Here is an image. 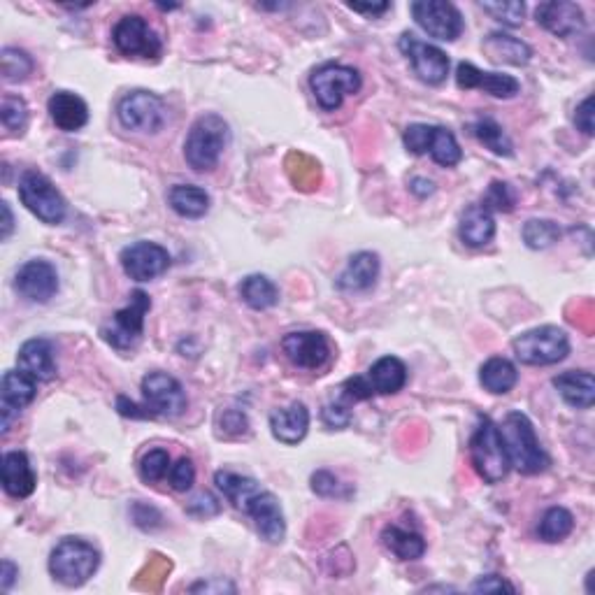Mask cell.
<instances>
[{
  "mask_svg": "<svg viewBox=\"0 0 595 595\" xmlns=\"http://www.w3.org/2000/svg\"><path fill=\"white\" fill-rule=\"evenodd\" d=\"M245 514L252 516L258 535L265 542L279 544L286 537V519L279 500L270 491H258L245 507Z\"/></svg>",
  "mask_w": 595,
  "mask_h": 595,
  "instance_id": "obj_19",
  "label": "cell"
},
{
  "mask_svg": "<svg viewBox=\"0 0 595 595\" xmlns=\"http://www.w3.org/2000/svg\"><path fill=\"white\" fill-rule=\"evenodd\" d=\"M19 198L26 205V210L38 217L42 224L59 226L68 214L66 198L61 191L42 175V172L28 170L19 179Z\"/></svg>",
  "mask_w": 595,
  "mask_h": 595,
  "instance_id": "obj_6",
  "label": "cell"
},
{
  "mask_svg": "<svg viewBox=\"0 0 595 595\" xmlns=\"http://www.w3.org/2000/svg\"><path fill=\"white\" fill-rule=\"evenodd\" d=\"M310 86L317 103L326 112H335L347 96H356L363 86V77L356 68L342 66V63H324L314 70Z\"/></svg>",
  "mask_w": 595,
  "mask_h": 595,
  "instance_id": "obj_7",
  "label": "cell"
},
{
  "mask_svg": "<svg viewBox=\"0 0 595 595\" xmlns=\"http://www.w3.org/2000/svg\"><path fill=\"white\" fill-rule=\"evenodd\" d=\"M516 205V193L507 182H491L484 193L482 207L493 212H512Z\"/></svg>",
  "mask_w": 595,
  "mask_h": 595,
  "instance_id": "obj_43",
  "label": "cell"
},
{
  "mask_svg": "<svg viewBox=\"0 0 595 595\" xmlns=\"http://www.w3.org/2000/svg\"><path fill=\"white\" fill-rule=\"evenodd\" d=\"M214 484L219 486V491H224L228 503H233L235 510L245 512L249 500H252L258 491H261V484L252 477L238 475V472L231 470H219L214 475Z\"/></svg>",
  "mask_w": 595,
  "mask_h": 595,
  "instance_id": "obj_33",
  "label": "cell"
},
{
  "mask_svg": "<svg viewBox=\"0 0 595 595\" xmlns=\"http://www.w3.org/2000/svg\"><path fill=\"white\" fill-rule=\"evenodd\" d=\"M191 593H235V586L231 582H224V579H212V582H200L193 584Z\"/></svg>",
  "mask_w": 595,
  "mask_h": 595,
  "instance_id": "obj_53",
  "label": "cell"
},
{
  "mask_svg": "<svg viewBox=\"0 0 595 595\" xmlns=\"http://www.w3.org/2000/svg\"><path fill=\"white\" fill-rule=\"evenodd\" d=\"M119 124L126 131L135 133H159L168 121V112L163 100L152 91H131L117 105Z\"/></svg>",
  "mask_w": 595,
  "mask_h": 595,
  "instance_id": "obj_8",
  "label": "cell"
},
{
  "mask_svg": "<svg viewBox=\"0 0 595 595\" xmlns=\"http://www.w3.org/2000/svg\"><path fill=\"white\" fill-rule=\"evenodd\" d=\"M38 393V379L24 370H7L0 382V428L3 435L10 433L12 421L19 417L21 410L35 400Z\"/></svg>",
  "mask_w": 595,
  "mask_h": 595,
  "instance_id": "obj_15",
  "label": "cell"
},
{
  "mask_svg": "<svg viewBox=\"0 0 595 595\" xmlns=\"http://www.w3.org/2000/svg\"><path fill=\"white\" fill-rule=\"evenodd\" d=\"M217 426L226 437H240L249 433V419L245 412L240 410H224L219 414Z\"/></svg>",
  "mask_w": 595,
  "mask_h": 595,
  "instance_id": "obj_48",
  "label": "cell"
},
{
  "mask_svg": "<svg viewBox=\"0 0 595 595\" xmlns=\"http://www.w3.org/2000/svg\"><path fill=\"white\" fill-rule=\"evenodd\" d=\"M430 133H433V126H428V124H412V126H407L405 133H403L405 147L410 149V152L414 156L428 154Z\"/></svg>",
  "mask_w": 595,
  "mask_h": 595,
  "instance_id": "obj_47",
  "label": "cell"
},
{
  "mask_svg": "<svg viewBox=\"0 0 595 595\" xmlns=\"http://www.w3.org/2000/svg\"><path fill=\"white\" fill-rule=\"evenodd\" d=\"M119 261L126 275L135 279V282H152V279L161 277L163 272H168L172 258L166 247L140 240L121 249Z\"/></svg>",
  "mask_w": 595,
  "mask_h": 595,
  "instance_id": "obj_14",
  "label": "cell"
},
{
  "mask_svg": "<svg viewBox=\"0 0 595 595\" xmlns=\"http://www.w3.org/2000/svg\"><path fill=\"white\" fill-rule=\"evenodd\" d=\"M152 310V300L145 291H133L131 303H128L124 310L114 312L112 321L103 326V340L112 344L114 349L128 351L133 349L138 340L142 338V331H145V317L147 312Z\"/></svg>",
  "mask_w": 595,
  "mask_h": 595,
  "instance_id": "obj_9",
  "label": "cell"
},
{
  "mask_svg": "<svg viewBox=\"0 0 595 595\" xmlns=\"http://www.w3.org/2000/svg\"><path fill=\"white\" fill-rule=\"evenodd\" d=\"M0 479H3L5 493L12 498L33 496L35 486H38V477H35L24 451H7L0 463Z\"/></svg>",
  "mask_w": 595,
  "mask_h": 595,
  "instance_id": "obj_21",
  "label": "cell"
},
{
  "mask_svg": "<svg viewBox=\"0 0 595 595\" xmlns=\"http://www.w3.org/2000/svg\"><path fill=\"white\" fill-rule=\"evenodd\" d=\"M186 510H189V514L193 516H200V519H210V516H217L221 512V503L212 496V493L205 491V493H198Z\"/></svg>",
  "mask_w": 595,
  "mask_h": 595,
  "instance_id": "obj_49",
  "label": "cell"
},
{
  "mask_svg": "<svg viewBox=\"0 0 595 595\" xmlns=\"http://www.w3.org/2000/svg\"><path fill=\"white\" fill-rule=\"evenodd\" d=\"M572 530H575V516L572 512L565 510V507H549L544 512L540 526H537V535H540L542 542H563Z\"/></svg>",
  "mask_w": 595,
  "mask_h": 595,
  "instance_id": "obj_37",
  "label": "cell"
},
{
  "mask_svg": "<svg viewBox=\"0 0 595 595\" xmlns=\"http://www.w3.org/2000/svg\"><path fill=\"white\" fill-rule=\"evenodd\" d=\"M410 12L419 28L430 35V38L442 42H454L463 33V14L456 5L444 3V0H417L410 5Z\"/></svg>",
  "mask_w": 595,
  "mask_h": 595,
  "instance_id": "obj_12",
  "label": "cell"
},
{
  "mask_svg": "<svg viewBox=\"0 0 595 595\" xmlns=\"http://www.w3.org/2000/svg\"><path fill=\"white\" fill-rule=\"evenodd\" d=\"M370 389L375 396H393V393L403 391L407 384V365L398 356H384L372 363L368 370Z\"/></svg>",
  "mask_w": 595,
  "mask_h": 595,
  "instance_id": "obj_27",
  "label": "cell"
},
{
  "mask_svg": "<svg viewBox=\"0 0 595 595\" xmlns=\"http://www.w3.org/2000/svg\"><path fill=\"white\" fill-rule=\"evenodd\" d=\"M19 370L38 379V382H49L56 377V358H54V344L47 338H33L21 344L17 356Z\"/></svg>",
  "mask_w": 595,
  "mask_h": 595,
  "instance_id": "obj_24",
  "label": "cell"
},
{
  "mask_svg": "<svg viewBox=\"0 0 595 595\" xmlns=\"http://www.w3.org/2000/svg\"><path fill=\"white\" fill-rule=\"evenodd\" d=\"M500 440L505 444L507 458L521 475H540L549 468V456L535 435V426L523 412H510L498 426Z\"/></svg>",
  "mask_w": 595,
  "mask_h": 595,
  "instance_id": "obj_1",
  "label": "cell"
},
{
  "mask_svg": "<svg viewBox=\"0 0 595 595\" xmlns=\"http://www.w3.org/2000/svg\"><path fill=\"white\" fill-rule=\"evenodd\" d=\"M400 52L412 63L414 75L426 84H442L449 75V56L440 47L428 45L414 33H403L398 42Z\"/></svg>",
  "mask_w": 595,
  "mask_h": 595,
  "instance_id": "obj_13",
  "label": "cell"
},
{
  "mask_svg": "<svg viewBox=\"0 0 595 595\" xmlns=\"http://www.w3.org/2000/svg\"><path fill=\"white\" fill-rule=\"evenodd\" d=\"M351 405L354 403L344 393H338L331 403H326L321 419L328 428H347L351 424Z\"/></svg>",
  "mask_w": 595,
  "mask_h": 595,
  "instance_id": "obj_44",
  "label": "cell"
},
{
  "mask_svg": "<svg viewBox=\"0 0 595 595\" xmlns=\"http://www.w3.org/2000/svg\"><path fill=\"white\" fill-rule=\"evenodd\" d=\"M428 154L437 166L442 168H454L463 161V149L458 145L456 135L449 131V128L433 126V133H430V145Z\"/></svg>",
  "mask_w": 595,
  "mask_h": 595,
  "instance_id": "obj_35",
  "label": "cell"
},
{
  "mask_svg": "<svg viewBox=\"0 0 595 595\" xmlns=\"http://www.w3.org/2000/svg\"><path fill=\"white\" fill-rule=\"evenodd\" d=\"M100 568V551L82 537H63L49 556V572L56 582L77 589Z\"/></svg>",
  "mask_w": 595,
  "mask_h": 595,
  "instance_id": "obj_3",
  "label": "cell"
},
{
  "mask_svg": "<svg viewBox=\"0 0 595 595\" xmlns=\"http://www.w3.org/2000/svg\"><path fill=\"white\" fill-rule=\"evenodd\" d=\"M351 12L365 14V17H382L384 12L391 10V3H372V5H361V3H349L347 5Z\"/></svg>",
  "mask_w": 595,
  "mask_h": 595,
  "instance_id": "obj_55",
  "label": "cell"
},
{
  "mask_svg": "<svg viewBox=\"0 0 595 595\" xmlns=\"http://www.w3.org/2000/svg\"><path fill=\"white\" fill-rule=\"evenodd\" d=\"M17 577H19V568L10 561V558H5L3 565H0V589L10 591L12 584L17 582Z\"/></svg>",
  "mask_w": 595,
  "mask_h": 595,
  "instance_id": "obj_54",
  "label": "cell"
},
{
  "mask_svg": "<svg viewBox=\"0 0 595 595\" xmlns=\"http://www.w3.org/2000/svg\"><path fill=\"white\" fill-rule=\"evenodd\" d=\"M514 593L516 589L510 584L505 582L503 577L498 575H486V577H479L475 584H472V593Z\"/></svg>",
  "mask_w": 595,
  "mask_h": 595,
  "instance_id": "obj_50",
  "label": "cell"
},
{
  "mask_svg": "<svg viewBox=\"0 0 595 595\" xmlns=\"http://www.w3.org/2000/svg\"><path fill=\"white\" fill-rule=\"evenodd\" d=\"M458 235H461L463 245H468L470 249H482L496 238V219L486 207L470 205L463 212L461 224H458Z\"/></svg>",
  "mask_w": 595,
  "mask_h": 595,
  "instance_id": "obj_28",
  "label": "cell"
},
{
  "mask_svg": "<svg viewBox=\"0 0 595 595\" xmlns=\"http://www.w3.org/2000/svg\"><path fill=\"white\" fill-rule=\"evenodd\" d=\"M112 42L128 59H159L163 54V42L159 33L147 24L140 14H126L112 28Z\"/></svg>",
  "mask_w": 595,
  "mask_h": 595,
  "instance_id": "obj_10",
  "label": "cell"
},
{
  "mask_svg": "<svg viewBox=\"0 0 595 595\" xmlns=\"http://www.w3.org/2000/svg\"><path fill=\"white\" fill-rule=\"evenodd\" d=\"M312 491L319 493L321 498H347L351 489L344 486L333 472L328 470H319L312 475Z\"/></svg>",
  "mask_w": 595,
  "mask_h": 595,
  "instance_id": "obj_45",
  "label": "cell"
},
{
  "mask_svg": "<svg viewBox=\"0 0 595 595\" xmlns=\"http://www.w3.org/2000/svg\"><path fill=\"white\" fill-rule=\"evenodd\" d=\"M47 112L56 128L66 133L82 131L89 124V105L73 91H54L47 103Z\"/></svg>",
  "mask_w": 595,
  "mask_h": 595,
  "instance_id": "obj_22",
  "label": "cell"
},
{
  "mask_svg": "<svg viewBox=\"0 0 595 595\" xmlns=\"http://www.w3.org/2000/svg\"><path fill=\"white\" fill-rule=\"evenodd\" d=\"M561 226L551 219H530L523 226L521 238L526 242L528 249H535V252H542V249L554 247L558 240H561Z\"/></svg>",
  "mask_w": 595,
  "mask_h": 595,
  "instance_id": "obj_38",
  "label": "cell"
},
{
  "mask_svg": "<svg viewBox=\"0 0 595 595\" xmlns=\"http://www.w3.org/2000/svg\"><path fill=\"white\" fill-rule=\"evenodd\" d=\"M240 296L256 312L270 310V307H275L279 303V289L275 286V282L265 275H249L242 279Z\"/></svg>",
  "mask_w": 595,
  "mask_h": 595,
  "instance_id": "obj_34",
  "label": "cell"
},
{
  "mask_svg": "<svg viewBox=\"0 0 595 595\" xmlns=\"http://www.w3.org/2000/svg\"><path fill=\"white\" fill-rule=\"evenodd\" d=\"M512 349L523 365H556L568 358L570 338L558 326H537L516 335Z\"/></svg>",
  "mask_w": 595,
  "mask_h": 595,
  "instance_id": "obj_4",
  "label": "cell"
},
{
  "mask_svg": "<svg viewBox=\"0 0 595 595\" xmlns=\"http://www.w3.org/2000/svg\"><path fill=\"white\" fill-rule=\"evenodd\" d=\"M170 472V454L166 449H152L142 456L140 461V477L147 484H156L166 479Z\"/></svg>",
  "mask_w": 595,
  "mask_h": 595,
  "instance_id": "obj_41",
  "label": "cell"
},
{
  "mask_svg": "<svg viewBox=\"0 0 595 595\" xmlns=\"http://www.w3.org/2000/svg\"><path fill=\"white\" fill-rule=\"evenodd\" d=\"M535 21L556 38H572L586 28L584 10L570 0H549L535 7Z\"/></svg>",
  "mask_w": 595,
  "mask_h": 595,
  "instance_id": "obj_18",
  "label": "cell"
},
{
  "mask_svg": "<svg viewBox=\"0 0 595 595\" xmlns=\"http://www.w3.org/2000/svg\"><path fill=\"white\" fill-rule=\"evenodd\" d=\"M142 398L149 419H175L186 410V391L168 372H149L142 379Z\"/></svg>",
  "mask_w": 595,
  "mask_h": 595,
  "instance_id": "obj_11",
  "label": "cell"
},
{
  "mask_svg": "<svg viewBox=\"0 0 595 595\" xmlns=\"http://www.w3.org/2000/svg\"><path fill=\"white\" fill-rule=\"evenodd\" d=\"M470 458L475 465L477 475L484 479L486 484L503 482L510 472V458H507L505 444L500 440V430L493 424L489 417L482 419V424L477 426L475 435L470 440Z\"/></svg>",
  "mask_w": 595,
  "mask_h": 595,
  "instance_id": "obj_5",
  "label": "cell"
},
{
  "mask_svg": "<svg viewBox=\"0 0 595 595\" xmlns=\"http://www.w3.org/2000/svg\"><path fill=\"white\" fill-rule=\"evenodd\" d=\"M516 382H519L516 365L503 356H493L479 368V384L484 386V391L493 393V396H505V393H510Z\"/></svg>",
  "mask_w": 595,
  "mask_h": 595,
  "instance_id": "obj_31",
  "label": "cell"
},
{
  "mask_svg": "<svg viewBox=\"0 0 595 595\" xmlns=\"http://www.w3.org/2000/svg\"><path fill=\"white\" fill-rule=\"evenodd\" d=\"M382 542L398 561H417V558L426 554L424 535L410 528L386 526L382 533Z\"/></svg>",
  "mask_w": 595,
  "mask_h": 595,
  "instance_id": "obj_32",
  "label": "cell"
},
{
  "mask_svg": "<svg viewBox=\"0 0 595 595\" xmlns=\"http://www.w3.org/2000/svg\"><path fill=\"white\" fill-rule=\"evenodd\" d=\"M0 212H3V231H0V240H10V235L14 231V217H12V210L7 203H0Z\"/></svg>",
  "mask_w": 595,
  "mask_h": 595,
  "instance_id": "obj_57",
  "label": "cell"
},
{
  "mask_svg": "<svg viewBox=\"0 0 595 595\" xmlns=\"http://www.w3.org/2000/svg\"><path fill=\"white\" fill-rule=\"evenodd\" d=\"M117 410L121 417H131V419H149L147 410L142 405H135L133 400H128L126 396L117 398Z\"/></svg>",
  "mask_w": 595,
  "mask_h": 595,
  "instance_id": "obj_52",
  "label": "cell"
},
{
  "mask_svg": "<svg viewBox=\"0 0 595 595\" xmlns=\"http://www.w3.org/2000/svg\"><path fill=\"white\" fill-rule=\"evenodd\" d=\"M554 389L575 410H591L595 403V379L586 370H568L554 377Z\"/></svg>",
  "mask_w": 595,
  "mask_h": 595,
  "instance_id": "obj_26",
  "label": "cell"
},
{
  "mask_svg": "<svg viewBox=\"0 0 595 595\" xmlns=\"http://www.w3.org/2000/svg\"><path fill=\"white\" fill-rule=\"evenodd\" d=\"M479 7L505 26H521L526 17V5L519 0H500V3H479Z\"/></svg>",
  "mask_w": 595,
  "mask_h": 595,
  "instance_id": "obj_42",
  "label": "cell"
},
{
  "mask_svg": "<svg viewBox=\"0 0 595 595\" xmlns=\"http://www.w3.org/2000/svg\"><path fill=\"white\" fill-rule=\"evenodd\" d=\"M484 54L489 56L493 63H500V66H528L530 59H533V49H530L526 42L514 38V35L507 33H491L489 38H484Z\"/></svg>",
  "mask_w": 595,
  "mask_h": 595,
  "instance_id": "obj_29",
  "label": "cell"
},
{
  "mask_svg": "<svg viewBox=\"0 0 595 595\" xmlns=\"http://www.w3.org/2000/svg\"><path fill=\"white\" fill-rule=\"evenodd\" d=\"M172 212L184 219H200L210 212V193L196 184H177L168 193Z\"/></svg>",
  "mask_w": 595,
  "mask_h": 595,
  "instance_id": "obj_30",
  "label": "cell"
},
{
  "mask_svg": "<svg viewBox=\"0 0 595 595\" xmlns=\"http://www.w3.org/2000/svg\"><path fill=\"white\" fill-rule=\"evenodd\" d=\"M575 126L584 135H589V138L595 133L593 131V96H589V98L582 100V103L577 105V110H575Z\"/></svg>",
  "mask_w": 595,
  "mask_h": 595,
  "instance_id": "obj_51",
  "label": "cell"
},
{
  "mask_svg": "<svg viewBox=\"0 0 595 595\" xmlns=\"http://www.w3.org/2000/svg\"><path fill=\"white\" fill-rule=\"evenodd\" d=\"M33 59L24 49L5 47L0 52V70H3L5 82H24L28 75L33 73Z\"/></svg>",
  "mask_w": 595,
  "mask_h": 595,
  "instance_id": "obj_39",
  "label": "cell"
},
{
  "mask_svg": "<svg viewBox=\"0 0 595 595\" xmlns=\"http://www.w3.org/2000/svg\"><path fill=\"white\" fill-rule=\"evenodd\" d=\"M282 351L300 370H319L331 361V342L319 331H298L284 335Z\"/></svg>",
  "mask_w": 595,
  "mask_h": 595,
  "instance_id": "obj_17",
  "label": "cell"
},
{
  "mask_svg": "<svg viewBox=\"0 0 595 595\" xmlns=\"http://www.w3.org/2000/svg\"><path fill=\"white\" fill-rule=\"evenodd\" d=\"M456 84L458 89H482L496 98H514L521 91V84L516 77L505 73H484L472 63H458L456 68Z\"/></svg>",
  "mask_w": 595,
  "mask_h": 595,
  "instance_id": "obj_20",
  "label": "cell"
},
{
  "mask_svg": "<svg viewBox=\"0 0 595 595\" xmlns=\"http://www.w3.org/2000/svg\"><path fill=\"white\" fill-rule=\"evenodd\" d=\"M0 119L10 133H24L28 124V105L19 96H5L0 103Z\"/></svg>",
  "mask_w": 595,
  "mask_h": 595,
  "instance_id": "obj_40",
  "label": "cell"
},
{
  "mask_svg": "<svg viewBox=\"0 0 595 595\" xmlns=\"http://www.w3.org/2000/svg\"><path fill=\"white\" fill-rule=\"evenodd\" d=\"M168 479H170V486L175 491H179V493L191 491L193 482H196V465H193L191 458L182 456L175 465H170Z\"/></svg>",
  "mask_w": 595,
  "mask_h": 595,
  "instance_id": "obj_46",
  "label": "cell"
},
{
  "mask_svg": "<svg viewBox=\"0 0 595 595\" xmlns=\"http://www.w3.org/2000/svg\"><path fill=\"white\" fill-rule=\"evenodd\" d=\"M379 270H382V263L375 252H358L349 258L347 268L338 277V289L344 293L370 291L377 284Z\"/></svg>",
  "mask_w": 595,
  "mask_h": 595,
  "instance_id": "obj_23",
  "label": "cell"
},
{
  "mask_svg": "<svg viewBox=\"0 0 595 595\" xmlns=\"http://www.w3.org/2000/svg\"><path fill=\"white\" fill-rule=\"evenodd\" d=\"M270 430L282 444L303 442L310 430V410L305 403H291L284 410H275L270 414Z\"/></svg>",
  "mask_w": 595,
  "mask_h": 595,
  "instance_id": "obj_25",
  "label": "cell"
},
{
  "mask_svg": "<svg viewBox=\"0 0 595 595\" xmlns=\"http://www.w3.org/2000/svg\"><path fill=\"white\" fill-rule=\"evenodd\" d=\"M14 289L31 303L45 305L59 293V272L45 258H33L17 270Z\"/></svg>",
  "mask_w": 595,
  "mask_h": 595,
  "instance_id": "obj_16",
  "label": "cell"
},
{
  "mask_svg": "<svg viewBox=\"0 0 595 595\" xmlns=\"http://www.w3.org/2000/svg\"><path fill=\"white\" fill-rule=\"evenodd\" d=\"M410 191L417 198H428V196H433V193H435V184L426 177H414L410 182Z\"/></svg>",
  "mask_w": 595,
  "mask_h": 595,
  "instance_id": "obj_56",
  "label": "cell"
},
{
  "mask_svg": "<svg viewBox=\"0 0 595 595\" xmlns=\"http://www.w3.org/2000/svg\"><path fill=\"white\" fill-rule=\"evenodd\" d=\"M228 142H231V126L219 114H203L193 121L184 142V159L196 172H210L219 166Z\"/></svg>",
  "mask_w": 595,
  "mask_h": 595,
  "instance_id": "obj_2",
  "label": "cell"
},
{
  "mask_svg": "<svg viewBox=\"0 0 595 595\" xmlns=\"http://www.w3.org/2000/svg\"><path fill=\"white\" fill-rule=\"evenodd\" d=\"M472 135L482 142V145L493 152L496 156H505L510 159L514 154V145L510 140V135L503 131V126L493 119H479L472 124Z\"/></svg>",
  "mask_w": 595,
  "mask_h": 595,
  "instance_id": "obj_36",
  "label": "cell"
}]
</instances>
